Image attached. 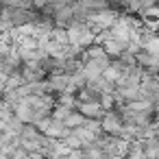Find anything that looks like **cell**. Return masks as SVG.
I'll list each match as a JSON object with an SVG mask.
<instances>
[{"label": "cell", "instance_id": "6da1fadb", "mask_svg": "<svg viewBox=\"0 0 159 159\" xmlns=\"http://www.w3.org/2000/svg\"><path fill=\"white\" fill-rule=\"evenodd\" d=\"M96 31L89 26V24H85V22H74L70 29H68V39H70V44H74V46H79V48H87V46H92L94 42H96Z\"/></svg>", "mask_w": 159, "mask_h": 159}, {"label": "cell", "instance_id": "7a4b0ae2", "mask_svg": "<svg viewBox=\"0 0 159 159\" xmlns=\"http://www.w3.org/2000/svg\"><path fill=\"white\" fill-rule=\"evenodd\" d=\"M37 126H39V131L44 133V135H48V137H55V139H61V137H66L72 129L63 122V120H59V118H55V116H46V118H42L39 122H37Z\"/></svg>", "mask_w": 159, "mask_h": 159}, {"label": "cell", "instance_id": "3957f363", "mask_svg": "<svg viewBox=\"0 0 159 159\" xmlns=\"http://www.w3.org/2000/svg\"><path fill=\"white\" fill-rule=\"evenodd\" d=\"M116 20H118V16H116L113 11H109V9H100V11H92V16L87 18V24H89L96 33H100V31L111 29Z\"/></svg>", "mask_w": 159, "mask_h": 159}, {"label": "cell", "instance_id": "277c9868", "mask_svg": "<svg viewBox=\"0 0 159 159\" xmlns=\"http://www.w3.org/2000/svg\"><path fill=\"white\" fill-rule=\"evenodd\" d=\"M100 122H102V131L105 133H111V135H120L122 129H124V118H122L120 111H109L107 109V113L102 116Z\"/></svg>", "mask_w": 159, "mask_h": 159}, {"label": "cell", "instance_id": "5b68a950", "mask_svg": "<svg viewBox=\"0 0 159 159\" xmlns=\"http://www.w3.org/2000/svg\"><path fill=\"white\" fill-rule=\"evenodd\" d=\"M76 109L89 120H102V116L107 113V109L100 105V100H79Z\"/></svg>", "mask_w": 159, "mask_h": 159}, {"label": "cell", "instance_id": "8992f818", "mask_svg": "<svg viewBox=\"0 0 159 159\" xmlns=\"http://www.w3.org/2000/svg\"><path fill=\"white\" fill-rule=\"evenodd\" d=\"M85 120H87V118H85L81 111H72V113H70V116H68L63 122H66L70 129H74V126H81V124H85Z\"/></svg>", "mask_w": 159, "mask_h": 159}, {"label": "cell", "instance_id": "52a82bcc", "mask_svg": "<svg viewBox=\"0 0 159 159\" xmlns=\"http://www.w3.org/2000/svg\"><path fill=\"white\" fill-rule=\"evenodd\" d=\"M70 113H72V107H70V105H63V102H61V105H57V107H55V111H52V116H55V118H59V120H66Z\"/></svg>", "mask_w": 159, "mask_h": 159}, {"label": "cell", "instance_id": "ba28073f", "mask_svg": "<svg viewBox=\"0 0 159 159\" xmlns=\"http://www.w3.org/2000/svg\"><path fill=\"white\" fill-rule=\"evenodd\" d=\"M85 7H89L92 11H100V9H107V0H81Z\"/></svg>", "mask_w": 159, "mask_h": 159}]
</instances>
